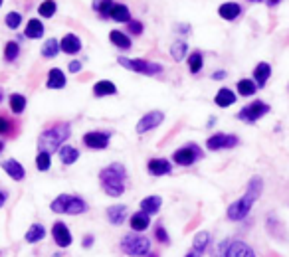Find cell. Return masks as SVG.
Wrapping results in <instances>:
<instances>
[{"mask_svg": "<svg viewBox=\"0 0 289 257\" xmlns=\"http://www.w3.org/2000/svg\"><path fill=\"white\" fill-rule=\"evenodd\" d=\"M262 188H264L262 178H260V176H254V178L248 182V190H246V194H244L240 200H236L234 204H230V208H228V220H232V222H240V220H244V218L250 214L254 202L260 198Z\"/></svg>", "mask_w": 289, "mask_h": 257, "instance_id": "1", "label": "cell"}, {"mask_svg": "<svg viewBox=\"0 0 289 257\" xmlns=\"http://www.w3.org/2000/svg\"><path fill=\"white\" fill-rule=\"evenodd\" d=\"M125 180H127V170L119 162H113L99 172V184L103 192L113 198H119L125 192Z\"/></svg>", "mask_w": 289, "mask_h": 257, "instance_id": "2", "label": "cell"}, {"mask_svg": "<svg viewBox=\"0 0 289 257\" xmlns=\"http://www.w3.org/2000/svg\"><path fill=\"white\" fill-rule=\"evenodd\" d=\"M70 134H72V127H70V123H58V125H54V127L46 128L42 134H40V140H38V144H40V150H46V152H56V150H60L62 148V142H66L68 138H70Z\"/></svg>", "mask_w": 289, "mask_h": 257, "instance_id": "3", "label": "cell"}, {"mask_svg": "<svg viewBox=\"0 0 289 257\" xmlns=\"http://www.w3.org/2000/svg\"><path fill=\"white\" fill-rule=\"evenodd\" d=\"M52 212L56 214H68V216H77V214H85L87 212V202L79 196H72V194H62L58 196L52 204H50Z\"/></svg>", "mask_w": 289, "mask_h": 257, "instance_id": "4", "label": "cell"}, {"mask_svg": "<svg viewBox=\"0 0 289 257\" xmlns=\"http://www.w3.org/2000/svg\"><path fill=\"white\" fill-rule=\"evenodd\" d=\"M121 250L131 257H146L150 254V240H146L139 232L125 234L121 238Z\"/></svg>", "mask_w": 289, "mask_h": 257, "instance_id": "5", "label": "cell"}, {"mask_svg": "<svg viewBox=\"0 0 289 257\" xmlns=\"http://www.w3.org/2000/svg\"><path fill=\"white\" fill-rule=\"evenodd\" d=\"M125 69L137 71V73H144V75H158L162 73V65L154 64V62H146V60H129V58H119L117 60Z\"/></svg>", "mask_w": 289, "mask_h": 257, "instance_id": "6", "label": "cell"}, {"mask_svg": "<svg viewBox=\"0 0 289 257\" xmlns=\"http://www.w3.org/2000/svg\"><path fill=\"white\" fill-rule=\"evenodd\" d=\"M200 156H202V150H200L194 142H190V144L178 148V150L172 154V160H174L176 164H180V166H190V164H194Z\"/></svg>", "mask_w": 289, "mask_h": 257, "instance_id": "7", "label": "cell"}, {"mask_svg": "<svg viewBox=\"0 0 289 257\" xmlns=\"http://www.w3.org/2000/svg\"><path fill=\"white\" fill-rule=\"evenodd\" d=\"M266 113H270V105L264 103V101H254L252 105L244 107V109L238 113V119H240V121H246V123H256V121L262 119Z\"/></svg>", "mask_w": 289, "mask_h": 257, "instance_id": "8", "label": "cell"}, {"mask_svg": "<svg viewBox=\"0 0 289 257\" xmlns=\"http://www.w3.org/2000/svg\"><path fill=\"white\" fill-rule=\"evenodd\" d=\"M109 138H111V132H105V130H91V132H85V134H83V144H85L87 148L103 150V148H107Z\"/></svg>", "mask_w": 289, "mask_h": 257, "instance_id": "9", "label": "cell"}, {"mask_svg": "<svg viewBox=\"0 0 289 257\" xmlns=\"http://www.w3.org/2000/svg\"><path fill=\"white\" fill-rule=\"evenodd\" d=\"M238 144V136L236 134H224V132H216L206 140L208 150H222V148H232Z\"/></svg>", "mask_w": 289, "mask_h": 257, "instance_id": "10", "label": "cell"}, {"mask_svg": "<svg viewBox=\"0 0 289 257\" xmlns=\"http://www.w3.org/2000/svg\"><path fill=\"white\" fill-rule=\"evenodd\" d=\"M162 121H164V113H162V111H150V113H146V115H143V117L139 119L135 130H137L139 134H143V132H148V130L156 128Z\"/></svg>", "mask_w": 289, "mask_h": 257, "instance_id": "11", "label": "cell"}, {"mask_svg": "<svg viewBox=\"0 0 289 257\" xmlns=\"http://www.w3.org/2000/svg\"><path fill=\"white\" fill-rule=\"evenodd\" d=\"M52 238H54V242H56L60 248H70L72 242H73L72 232H70V228H68L64 222H56V224H54V228H52Z\"/></svg>", "mask_w": 289, "mask_h": 257, "instance_id": "12", "label": "cell"}, {"mask_svg": "<svg viewBox=\"0 0 289 257\" xmlns=\"http://www.w3.org/2000/svg\"><path fill=\"white\" fill-rule=\"evenodd\" d=\"M146 170L152 174V176H164L172 170L170 162L166 158H150L148 164H146Z\"/></svg>", "mask_w": 289, "mask_h": 257, "instance_id": "13", "label": "cell"}, {"mask_svg": "<svg viewBox=\"0 0 289 257\" xmlns=\"http://www.w3.org/2000/svg\"><path fill=\"white\" fill-rule=\"evenodd\" d=\"M2 168H4V172H6L12 180H16V182L24 180V176H26V170H24V166H22L18 160H4V162H2Z\"/></svg>", "mask_w": 289, "mask_h": 257, "instance_id": "14", "label": "cell"}, {"mask_svg": "<svg viewBox=\"0 0 289 257\" xmlns=\"http://www.w3.org/2000/svg\"><path fill=\"white\" fill-rule=\"evenodd\" d=\"M127 206H123V204H117V206H111V208H107V220H109V224H113V226H121L123 222H125V218H127Z\"/></svg>", "mask_w": 289, "mask_h": 257, "instance_id": "15", "label": "cell"}, {"mask_svg": "<svg viewBox=\"0 0 289 257\" xmlns=\"http://www.w3.org/2000/svg\"><path fill=\"white\" fill-rule=\"evenodd\" d=\"M60 50H64L66 54H77L81 50V42L75 34H66L60 42Z\"/></svg>", "mask_w": 289, "mask_h": 257, "instance_id": "16", "label": "cell"}, {"mask_svg": "<svg viewBox=\"0 0 289 257\" xmlns=\"http://www.w3.org/2000/svg\"><path fill=\"white\" fill-rule=\"evenodd\" d=\"M66 73L62 71V69H58V67H54V69H50V73H48V81H46V85L50 87V89H64L66 87Z\"/></svg>", "mask_w": 289, "mask_h": 257, "instance_id": "17", "label": "cell"}, {"mask_svg": "<svg viewBox=\"0 0 289 257\" xmlns=\"http://www.w3.org/2000/svg\"><path fill=\"white\" fill-rule=\"evenodd\" d=\"M240 12H242V6L236 4V2H226V4H222V6L218 8L220 18H224V20H228V22L236 20V18L240 16Z\"/></svg>", "mask_w": 289, "mask_h": 257, "instance_id": "18", "label": "cell"}, {"mask_svg": "<svg viewBox=\"0 0 289 257\" xmlns=\"http://www.w3.org/2000/svg\"><path fill=\"white\" fill-rule=\"evenodd\" d=\"M115 93H117V87L109 79H101L93 85V95L95 97H109V95H115Z\"/></svg>", "mask_w": 289, "mask_h": 257, "instance_id": "19", "label": "cell"}, {"mask_svg": "<svg viewBox=\"0 0 289 257\" xmlns=\"http://www.w3.org/2000/svg\"><path fill=\"white\" fill-rule=\"evenodd\" d=\"M214 103H216L218 107H230V105L236 103V93H234L232 89H228V87H222V89L216 93Z\"/></svg>", "mask_w": 289, "mask_h": 257, "instance_id": "20", "label": "cell"}, {"mask_svg": "<svg viewBox=\"0 0 289 257\" xmlns=\"http://www.w3.org/2000/svg\"><path fill=\"white\" fill-rule=\"evenodd\" d=\"M228 257H256L252 248L244 242H232L230 250H228Z\"/></svg>", "mask_w": 289, "mask_h": 257, "instance_id": "21", "label": "cell"}, {"mask_svg": "<svg viewBox=\"0 0 289 257\" xmlns=\"http://www.w3.org/2000/svg\"><path fill=\"white\" fill-rule=\"evenodd\" d=\"M270 75H272V67H270V64H266V62L258 64V67L254 69V81H256V85L264 87L266 81L270 79Z\"/></svg>", "mask_w": 289, "mask_h": 257, "instance_id": "22", "label": "cell"}, {"mask_svg": "<svg viewBox=\"0 0 289 257\" xmlns=\"http://www.w3.org/2000/svg\"><path fill=\"white\" fill-rule=\"evenodd\" d=\"M148 224H150V218H148V214L146 212H137V214H133L131 216V230L133 232H144L146 228H148Z\"/></svg>", "mask_w": 289, "mask_h": 257, "instance_id": "23", "label": "cell"}, {"mask_svg": "<svg viewBox=\"0 0 289 257\" xmlns=\"http://www.w3.org/2000/svg\"><path fill=\"white\" fill-rule=\"evenodd\" d=\"M160 206H162V198L160 196H146V198L141 200V210L146 212L148 216L150 214H158Z\"/></svg>", "mask_w": 289, "mask_h": 257, "instance_id": "24", "label": "cell"}, {"mask_svg": "<svg viewBox=\"0 0 289 257\" xmlns=\"http://www.w3.org/2000/svg\"><path fill=\"white\" fill-rule=\"evenodd\" d=\"M44 238H46V228H44L42 224H32L30 230L26 232V236H24V240H26L28 244H38V242H42Z\"/></svg>", "mask_w": 289, "mask_h": 257, "instance_id": "25", "label": "cell"}, {"mask_svg": "<svg viewBox=\"0 0 289 257\" xmlns=\"http://www.w3.org/2000/svg\"><path fill=\"white\" fill-rule=\"evenodd\" d=\"M109 40H111L119 50H129V48H131V38H129L125 32L111 30V32H109Z\"/></svg>", "mask_w": 289, "mask_h": 257, "instance_id": "26", "label": "cell"}, {"mask_svg": "<svg viewBox=\"0 0 289 257\" xmlns=\"http://www.w3.org/2000/svg\"><path fill=\"white\" fill-rule=\"evenodd\" d=\"M109 18L115 20V22H131V12L123 4H115L111 8V12H109Z\"/></svg>", "mask_w": 289, "mask_h": 257, "instance_id": "27", "label": "cell"}, {"mask_svg": "<svg viewBox=\"0 0 289 257\" xmlns=\"http://www.w3.org/2000/svg\"><path fill=\"white\" fill-rule=\"evenodd\" d=\"M58 152H60V158H62V162H64L66 166L73 164V162L79 158V150H77V148H73V146H70V144L62 146Z\"/></svg>", "mask_w": 289, "mask_h": 257, "instance_id": "28", "label": "cell"}, {"mask_svg": "<svg viewBox=\"0 0 289 257\" xmlns=\"http://www.w3.org/2000/svg\"><path fill=\"white\" fill-rule=\"evenodd\" d=\"M24 34H26V38H30V40H38V38H42V34H44V24H42L40 20L32 18V20L28 22Z\"/></svg>", "mask_w": 289, "mask_h": 257, "instance_id": "29", "label": "cell"}, {"mask_svg": "<svg viewBox=\"0 0 289 257\" xmlns=\"http://www.w3.org/2000/svg\"><path fill=\"white\" fill-rule=\"evenodd\" d=\"M10 109H12L14 115H20L26 109V97L20 95V93H12L10 95Z\"/></svg>", "mask_w": 289, "mask_h": 257, "instance_id": "30", "label": "cell"}, {"mask_svg": "<svg viewBox=\"0 0 289 257\" xmlns=\"http://www.w3.org/2000/svg\"><path fill=\"white\" fill-rule=\"evenodd\" d=\"M58 52H60V42L54 40V38L46 40V44L42 46V56H44V58H56Z\"/></svg>", "mask_w": 289, "mask_h": 257, "instance_id": "31", "label": "cell"}, {"mask_svg": "<svg viewBox=\"0 0 289 257\" xmlns=\"http://www.w3.org/2000/svg\"><path fill=\"white\" fill-rule=\"evenodd\" d=\"M256 89H258V85H256L252 79H240V81H238V93H240L242 97H250V95H254Z\"/></svg>", "mask_w": 289, "mask_h": 257, "instance_id": "32", "label": "cell"}, {"mask_svg": "<svg viewBox=\"0 0 289 257\" xmlns=\"http://www.w3.org/2000/svg\"><path fill=\"white\" fill-rule=\"evenodd\" d=\"M50 166H52V154L46 150H40L36 156V168L40 172H46V170H50Z\"/></svg>", "mask_w": 289, "mask_h": 257, "instance_id": "33", "label": "cell"}, {"mask_svg": "<svg viewBox=\"0 0 289 257\" xmlns=\"http://www.w3.org/2000/svg\"><path fill=\"white\" fill-rule=\"evenodd\" d=\"M208 244H210V234L208 232H200V234H196V238L192 242V250L204 254V250L208 248Z\"/></svg>", "mask_w": 289, "mask_h": 257, "instance_id": "34", "label": "cell"}, {"mask_svg": "<svg viewBox=\"0 0 289 257\" xmlns=\"http://www.w3.org/2000/svg\"><path fill=\"white\" fill-rule=\"evenodd\" d=\"M202 65H204V58H202L200 52H194V54L188 56V69H190V73H198L202 69Z\"/></svg>", "mask_w": 289, "mask_h": 257, "instance_id": "35", "label": "cell"}, {"mask_svg": "<svg viewBox=\"0 0 289 257\" xmlns=\"http://www.w3.org/2000/svg\"><path fill=\"white\" fill-rule=\"evenodd\" d=\"M20 56V44L18 42H8L4 48V60L6 62H14Z\"/></svg>", "mask_w": 289, "mask_h": 257, "instance_id": "36", "label": "cell"}, {"mask_svg": "<svg viewBox=\"0 0 289 257\" xmlns=\"http://www.w3.org/2000/svg\"><path fill=\"white\" fill-rule=\"evenodd\" d=\"M186 50H188V46H186L184 42H174L172 48H170V56H172V60H174V62H182L184 56H186Z\"/></svg>", "mask_w": 289, "mask_h": 257, "instance_id": "37", "label": "cell"}, {"mask_svg": "<svg viewBox=\"0 0 289 257\" xmlns=\"http://www.w3.org/2000/svg\"><path fill=\"white\" fill-rule=\"evenodd\" d=\"M113 6H115L113 0H95V2H93V10L99 12L103 18H109V12H111Z\"/></svg>", "mask_w": 289, "mask_h": 257, "instance_id": "38", "label": "cell"}, {"mask_svg": "<svg viewBox=\"0 0 289 257\" xmlns=\"http://www.w3.org/2000/svg\"><path fill=\"white\" fill-rule=\"evenodd\" d=\"M38 14H40L42 18H52V16L56 14V2H54V0L42 2V4L38 6Z\"/></svg>", "mask_w": 289, "mask_h": 257, "instance_id": "39", "label": "cell"}, {"mask_svg": "<svg viewBox=\"0 0 289 257\" xmlns=\"http://www.w3.org/2000/svg\"><path fill=\"white\" fill-rule=\"evenodd\" d=\"M20 24H22V14L20 12H8L6 14V26L10 30H16Z\"/></svg>", "mask_w": 289, "mask_h": 257, "instance_id": "40", "label": "cell"}, {"mask_svg": "<svg viewBox=\"0 0 289 257\" xmlns=\"http://www.w3.org/2000/svg\"><path fill=\"white\" fill-rule=\"evenodd\" d=\"M230 244H232V242H228V240L220 242V244L216 246V250H214V256H212V257H228V250H230Z\"/></svg>", "mask_w": 289, "mask_h": 257, "instance_id": "41", "label": "cell"}, {"mask_svg": "<svg viewBox=\"0 0 289 257\" xmlns=\"http://www.w3.org/2000/svg\"><path fill=\"white\" fill-rule=\"evenodd\" d=\"M127 24H129V34H133V36H141V34H143V24H141V22L131 20V22H127Z\"/></svg>", "mask_w": 289, "mask_h": 257, "instance_id": "42", "label": "cell"}, {"mask_svg": "<svg viewBox=\"0 0 289 257\" xmlns=\"http://www.w3.org/2000/svg\"><path fill=\"white\" fill-rule=\"evenodd\" d=\"M154 238H156V242H160V244H168V234H166V230H164L162 226H156Z\"/></svg>", "mask_w": 289, "mask_h": 257, "instance_id": "43", "label": "cell"}, {"mask_svg": "<svg viewBox=\"0 0 289 257\" xmlns=\"http://www.w3.org/2000/svg\"><path fill=\"white\" fill-rule=\"evenodd\" d=\"M10 128H12L10 121H8L6 117H0V134H6V132H8Z\"/></svg>", "mask_w": 289, "mask_h": 257, "instance_id": "44", "label": "cell"}, {"mask_svg": "<svg viewBox=\"0 0 289 257\" xmlns=\"http://www.w3.org/2000/svg\"><path fill=\"white\" fill-rule=\"evenodd\" d=\"M93 242H95V238H93V236H85V238H83V242H81V246H83V248H91V246H93Z\"/></svg>", "mask_w": 289, "mask_h": 257, "instance_id": "45", "label": "cell"}, {"mask_svg": "<svg viewBox=\"0 0 289 257\" xmlns=\"http://www.w3.org/2000/svg\"><path fill=\"white\" fill-rule=\"evenodd\" d=\"M70 71H72V73L81 71V64H79V62H72V64H70Z\"/></svg>", "mask_w": 289, "mask_h": 257, "instance_id": "46", "label": "cell"}, {"mask_svg": "<svg viewBox=\"0 0 289 257\" xmlns=\"http://www.w3.org/2000/svg\"><path fill=\"white\" fill-rule=\"evenodd\" d=\"M6 200H8V194H6V192H4L2 188H0V208H2L4 204H6Z\"/></svg>", "mask_w": 289, "mask_h": 257, "instance_id": "47", "label": "cell"}, {"mask_svg": "<svg viewBox=\"0 0 289 257\" xmlns=\"http://www.w3.org/2000/svg\"><path fill=\"white\" fill-rule=\"evenodd\" d=\"M212 77L214 79H224L226 77V71H216V73H212Z\"/></svg>", "mask_w": 289, "mask_h": 257, "instance_id": "48", "label": "cell"}, {"mask_svg": "<svg viewBox=\"0 0 289 257\" xmlns=\"http://www.w3.org/2000/svg\"><path fill=\"white\" fill-rule=\"evenodd\" d=\"M200 256H202V254H200V252H196V250H190V252L186 254V257H200Z\"/></svg>", "mask_w": 289, "mask_h": 257, "instance_id": "49", "label": "cell"}, {"mask_svg": "<svg viewBox=\"0 0 289 257\" xmlns=\"http://www.w3.org/2000/svg\"><path fill=\"white\" fill-rule=\"evenodd\" d=\"M268 4L270 6H276V4H280V0H268Z\"/></svg>", "mask_w": 289, "mask_h": 257, "instance_id": "50", "label": "cell"}, {"mask_svg": "<svg viewBox=\"0 0 289 257\" xmlns=\"http://www.w3.org/2000/svg\"><path fill=\"white\" fill-rule=\"evenodd\" d=\"M2 150H4V142L0 140V152H2Z\"/></svg>", "mask_w": 289, "mask_h": 257, "instance_id": "51", "label": "cell"}, {"mask_svg": "<svg viewBox=\"0 0 289 257\" xmlns=\"http://www.w3.org/2000/svg\"><path fill=\"white\" fill-rule=\"evenodd\" d=\"M146 257H154V254H148V256H146Z\"/></svg>", "mask_w": 289, "mask_h": 257, "instance_id": "52", "label": "cell"}, {"mask_svg": "<svg viewBox=\"0 0 289 257\" xmlns=\"http://www.w3.org/2000/svg\"><path fill=\"white\" fill-rule=\"evenodd\" d=\"M0 6H2V0H0Z\"/></svg>", "mask_w": 289, "mask_h": 257, "instance_id": "53", "label": "cell"}, {"mask_svg": "<svg viewBox=\"0 0 289 257\" xmlns=\"http://www.w3.org/2000/svg\"><path fill=\"white\" fill-rule=\"evenodd\" d=\"M0 101H2V95H0Z\"/></svg>", "mask_w": 289, "mask_h": 257, "instance_id": "54", "label": "cell"}]
</instances>
